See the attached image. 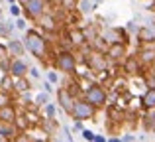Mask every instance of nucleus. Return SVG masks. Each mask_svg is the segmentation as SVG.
I'll return each instance as SVG.
<instances>
[{"label": "nucleus", "instance_id": "f257e3e1", "mask_svg": "<svg viewBox=\"0 0 155 142\" xmlns=\"http://www.w3.org/2000/svg\"><path fill=\"white\" fill-rule=\"evenodd\" d=\"M87 97H88V103H92V105H102L104 99H106L104 91H102L100 87H96V85H92V87L88 89Z\"/></svg>", "mask_w": 155, "mask_h": 142}, {"label": "nucleus", "instance_id": "f03ea898", "mask_svg": "<svg viewBox=\"0 0 155 142\" xmlns=\"http://www.w3.org/2000/svg\"><path fill=\"white\" fill-rule=\"evenodd\" d=\"M28 47H30V50L34 51L38 57H41V55H43V42L35 34H30V36H28Z\"/></svg>", "mask_w": 155, "mask_h": 142}, {"label": "nucleus", "instance_id": "7ed1b4c3", "mask_svg": "<svg viewBox=\"0 0 155 142\" xmlns=\"http://www.w3.org/2000/svg\"><path fill=\"white\" fill-rule=\"evenodd\" d=\"M73 113H75V116L79 120H83V119H87V116L92 115V109L88 107L87 103H77L75 107H73Z\"/></svg>", "mask_w": 155, "mask_h": 142}, {"label": "nucleus", "instance_id": "20e7f679", "mask_svg": "<svg viewBox=\"0 0 155 142\" xmlns=\"http://www.w3.org/2000/svg\"><path fill=\"white\" fill-rule=\"evenodd\" d=\"M57 65H59L63 71H71L73 65H75V61H73V55H71V54H63L59 59H57Z\"/></svg>", "mask_w": 155, "mask_h": 142}, {"label": "nucleus", "instance_id": "39448f33", "mask_svg": "<svg viewBox=\"0 0 155 142\" xmlns=\"http://www.w3.org/2000/svg\"><path fill=\"white\" fill-rule=\"evenodd\" d=\"M41 8H43L41 0H30V2H28V10H30V14H34V16H38L39 12H41Z\"/></svg>", "mask_w": 155, "mask_h": 142}, {"label": "nucleus", "instance_id": "423d86ee", "mask_svg": "<svg viewBox=\"0 0 155 142\" xmlns=\"http://www.w3.org/2000/svg\"><path fill=\"white\" fill-rule=\"evenodd\" d=\"M143 105L147 109H153L155 107V89H151V91H147L143 95Z\"/></svg>", "mask_w": 155, "mask_h": 142}, {"label": "nucleus", "instance_id": "0eeeda50", "mask_svg": "<svg viewBox=\"0 0 155 142\" xmlns=\"http://www.w3.org/2000/svg\"><path fill=\"white\" fill-rule=\"evenodd\" d=\"M0 120H6V123L14 120V111L8 109V107H2V109H0Z\"/></svg>", "mask_w": 155, "mask_h": 142}, {"label": "nucleus", "instance_id": "6e6552de", "mask_svg": "<svg viewBox=\"0 0 155 142\" xmlns=\"http://www.w3.org/2000/svg\"><path fill=\"white\" fill-rule=\"evenodd\" d=\"M12 73H14V75H24V73H26V65H24L22 61H16L14 65H12Z\"/></svg>", "mask_w": 155, "mask_h": 142}, {"label": "nucleus", "instance_id": "1a4fd4ad", "mask_svg": "<svg viewBox=\"0 0 155 142\" xmlns=\"http://www.w3.org/2000/svg\"><path fill=\"white\" fill-rule=\"evenodd\" d=\"M122 51H124L122 47H112V51H110V55H112V57H120V55H122Z\"/></svg>", "mask_w": 155, "mask_h": 142}, {"label": "nucleus", "instance_id": "9d476101", "mask_svg": "<svg viewBox=\"0 0 155 142\" xmlns=\"http://www.w3.org/2000/svg\"><path fill=\"white\" fill-rule=\"evenodd\" d=\"M10 50L14 51V54H20V46H18V43H12V46H10Z\"/></svg>", "mask_w": 155, "mask_h": 142}, {"label": "nucleus", "instance_id": "9b49d317", "mask_svg": "<svg viewBox=\"0 0 155 142\" xmlns=\"http://www.w3.org/2000/svg\"><path fill=\"white\" fill-rule=\"evenodd\" d=\"M84 138H87V140H92V138H94V136H92V132H88V130H84Z\"/></svg>", "mask_w": 155, "mask_h": 142}]
</instances>
